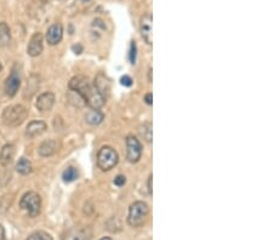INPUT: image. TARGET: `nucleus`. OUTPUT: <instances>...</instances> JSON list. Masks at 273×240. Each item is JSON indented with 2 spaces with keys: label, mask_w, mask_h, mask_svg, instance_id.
Wrapping results in <instances>:
<instances>
[{
  "label": "nucleus",
  "mask_w": 273,
  "mask_h": 240,
  "mask_svg": "<svg viewBox=\"0 0 273 240\" xmlns=\"http://www.w3.org/2000/svg\"><path fill=\"white\" fill-rule=\"evenodd\" d=\"M69 89L79 93L85 103L93 109H100L104 107L106 97L96 89L95 85L91 84L86 77L77 76L72 78L69 81Z\"/></svg>",
  "instance_id": "f257e3e1"
},
{
  "label": "nucleus",
  "mask_w": 273,
  "mask_h": 240,
  "mask_svg": "<svg viewBox=\"0 0 273 240\" xmlns=\"http://www.w3.org/2000/svg\"><path fill=\"white\" fill-rule=\"evenodd\" d=\"M28 117V110L22 104H15V106L7 107L2 112L1 120L7 126H18L26 120Z\"/></svg>",
  "instance_id": "f03ea898"
},
{
  "label": "nucleus",
  "mask_w": 273,
  "mask_h": 240,
  "mask_svg": "<svg viewBox=\"0 0 273 240\" xmlns=\"http://www.w3.org/2000/svg\"><path fill=\"white\" fill-rule=\"evenodd\" d=\"M148 205L143 201H135L130 205L129 215H128V223L132 227H141L146 222L147 216H148Z\"/></svg>",
  "instance_id": "7ed1b4c3"
},
{
  "label": "nucleus",
  "mask_w": 273,
  "mask_h": 240,
  "mask_svg": "<svg viewBox=\"0 0 273 240\" xmlns=\"http://www.w3.org/2000/svg\"><path fill=\"white\" fill-rule=\"evenodd\" d=\"M19 206L22 210H24L30 217H37L40 214L41 209V199L38 193L28 192L21 198Z\"/></svg>",
  "instance_id": "20e7f679"
},
{
  "label": "nucleus",
  "mask_w": 273,
  "mask_h": 240,
  "mask_svg": "<svg viewBox=\"0 0 273 240\" xmlns=\"http://www.w3.org/2000/svg\"><path fill=\"white\" fill-rule=\"evenodd\" d=\"M118 164V154L112 147H102L97 154V165L101 170H112Z\"/></svg>",
  "instance_id": "39448f33"
},
{
  "label": "nucleus",
  "mask_w": 273,
  "mask_h": 240,
  "mask_svg": "<svg viewBox=\"0 0 273 240\" xmlns=\"http://www.w3.org/2000/svg\"><path fill=\"white\" fill-rule=\"evenodd\" d=\"M142 146L140 141L133 135L127 137V159L130 162H137L141 158Z\"/></svg>",
  "instance_id": "423d86ee"
},
{
  "label": "nucleus",
  "mask_w": 273,
  "mask_h": 240,
  "mask_svg": "<svg viewBox=\"0 0 273 240\" xmlns=\"http://www.w3.org/2000/svg\"><path fill=\"white\" fill-rule=\"evenodd\" d=\"M141 35L148 45L153 44V16L152 13H144L140 21Z\"/></svg>",
  "instance_id": "0eeeda50"
},
{
  "label": "nucleus",
  "mask_w": 273,
  "mask_h": 240,
  "mask_svg": "<svg viewBox=\"0 0 273 240\" xmlns=\"http://www.w3.org/2000/svg\"><path fill=\"white\" fill-rule=\"evenodd\" d=\"M19 86H21V77H19L17 71L12 70L10 76L7 77L6 81H5V93L9 97H13L17 93Z\"/></svg>",
  "instance_id": "6e6552de"
},
{
  "label": "nucleus",
  "mask_w": 273,
  "mask_h": 240,
  "mask_svg": "<svg viewBox=\"0 0 273 240\" xmlns=\"http://www.w3.org/2000/svg\"><path fill=\"white\" fill-rule=\"evenodd\" d=\"M43 35L41 33H34L30 38L28 48H27V52H28L29 56L32 57H38L39 55L43 52Z\"/></svg>",
  "instance_id": "1a4fd4ad"
},
{
  "label": "nucleus",
  "mask_w": 273,
  "mask_h": 240,
  "mask_svg": "<svg viewBox=\"0 0 273 240\" xmlns=\"http://www.w3.org/2000/svg\"><path fill=\"white\" fill-rule=\"evenodd\" d=\"M55 104V95L52 92H43L41 95L38 96L37 103H35V107H37L38 110L40 112H49L51 110L52 107Z\"/></svg>",
  "instance_id": "9d476101"
},
{
  "label": "nucleus",
  "mask_w": 273,
  "mask_h": 240,
  "mask_svg": "<svg viewBox=\"0 0 273 240\" xmlns=\"http://www.w3.org/2000/svg\"><path fill=\"white\" fill-rule=\"evenodd\" d=\"M63 37V27L60 23H55L47 29L46 40L50 45H56L62 40Z\"/></svg>",
  "instance_id": "9b49d317"
},
{
  "label": "nucleus",
  "mask_w": 273,
  "mask_h": 240,
  "mask_svg": "<svg viewBox=\"0 0 273 240\" xmlns=\"http://www.w3.org/2000/svg\"><path fill=\"white\" fill-rule=\"evenodd\" d=\"M46 124L41 120H33L27 125L26 129V136L28 139H34V137L40 136L46 130Z\"/></svg>",
  "instance_id": "f8f14e48"
},
{
  "label": "nucleus",
  "mask_w": 273,
  "mask_h": 240,
  "mask_svg": "<svg viewBox=\"0 0 273 240\" xmlns=\"http://www.w3.org/2000/svg\"><path fill=\"white\" fill-rule=\"evenodd\" d=\"M60 148V143L55 140H47L45 142H43L39 147L38 153L40 154L41 157H51L54 156L55 153Z\"/></svg>",
  "instance_id": "ddd939ff"
},
{
  "label": "nucleus",
  "mask_w": 273,
  "mask_h": 240,
  "mask_svg": "<svg viewBox=\"0 0 273 240\" xmlns=\"http://www.w3.org/2000/svg\"><path fill=\"white\" fill-rule=\"evenodd\" d=\"M13 157H15V146L11 145V143L5 145L0 151V164L2 166H6L12 161Z\"/></svg>",
  "instance_id": "4468645a"
},
{
  "label": "nucleus",
  "mask_w": 273,
  "mask_h": 240,
  "mask_svg": "<svg viewBox=\"0 0 273 240\" xmlns=\"http://www.w3.org/2000/svg\"><path fill=\"white\" fill-rule=\"evenodd\" d=\"M95 86H96V89L99 90L100 92L105 96V97H106V95H108V93H110L111 84H110V81L106 79V77L102 76V74H99V76L96 77V79H95Z\"/></svg>",
  "instance_id": "2eb2a0df"
},
{
  "label": "nucleus",
  "mask_w": 273,
  "mask_h": 240,
  "mask_svg": "<svg viewBox=\"0 0 273 240\" xmlns=\"http://www.w3.org/2000/svg\"><path fill=\"white\" fill-rule=\"evenodd\" d=\"M104 118H105L104 113L100 112L99 109L89 110V112L86 113V115H85L86 123L90 124V125H99V124L102 123Z\"/></svg>",
  "instance_id": "dca6fc26"
},
{
  "label": "nucleus",
  "mask_w": 273,
  "mask_h": 240,
  "mask_svg": "<svg viewBox=\"0 0 273 240\" xmlns=\"http://www.w3.org/2000/svg\"><path fill=\"white\" fill-rule=\"evenodd\" d=\"M11 41L10 28L5 22L0 23V46L9 45Z\"/></svg>",
  "instance_id": "f3484780"
},
{
  "label": "nucleus",
  "mask_w": 273,
  "mask_h": 240,
  "mask_svg": "<svg viewBox=\"0 0 273 240\" xmlns=\"http://www.w3.org/2000/svg\"><path fill=\"white\" fill-rule=\"evenodd\" d=\"M16 170L21 175H28V173L32 172V162L27 158L22 157L17 161V164H16Z\"/></svg>",
  "instance_id": "a211bd4d"
},
{
  "label": "nucleus",
  "mask_w": 273,
  "mask_h": 240,
  "mask_svg": "<svg viewBox=\"0 0 273 240\" xmlns=\"http://www.w3.org/2000/svg\"><path fill=\"white\" fill-rule=\"evenodd\" d=\"M62 240H86V237L83 231L69 230L65 236L62 237Z\"/></svg>",
  "instance_id": "6ab92c4d"
},
{
  "label": "nucleus",
  "mask_w": 273,
  "mask_h": 240,
  "mask_svg": "<svg viewBox=\"0 0 273 240\" xmlns=\"http://www.w3.org/2000/svg\"><path fill=\"white\" fill-rule=\"evenodd\" d=\"M62 178L63 181L67 182V183L76 181L78 178V171L74 169V167H67V169L63 171Z\"/></svg>",
  "instance_id": "aec40b11"
},
{
  "label": "nucleus",
  "mask_w": 273,
  "mask_h": 240,
  "mask_svg": "<svg viewBox=\"0 0 273 240\" xmlns=\"http://www.w3.org/2000/svg\"><path fill=\"white\" fill-rule=\"evenodd\" d=\"M140 134L147 142H152V124L151 123H144L143 125L140 128Z\"/></svg>",
  "instance_id": "412c9836"
},
{
  "label": "nucleus",
  "mask_w": 273,
  "mask_h": 240,
  "mask_svg": "<svg viewBox=\"0 0 273 240\" xmlns=\"http://www.w3.org/2000/svg\"><path fill=\"white\" fill-rule=\"evenodd\" d=\"M27 240H52V237L50 234L45 233V232H35V233L30 234V236L27 238Z\"/></svg>",
  "instance_id": "4be33fe9"
},
{
  "label": "nucleus",
  "mask_w": 273,
  "mask_h": 240,
  "mask_svg": "<svg viewBox=\"0 0 273 240\" xmlns=\"http://www.w3.org/2000/svg\"><path fill=\"white\" fill-rule=\"evenodd\" d=\"M136 51H137V49H136L135 41H132V44H130V50H129V60H130V63H133V65L136 62Z\"/></svg>",
  "instance_id": "5701e85b"
},
{
  "label": "nucleus",
  "mask_w": 273,
  "mask_h": 240,
  "mask_svg": "<svg viewBox=\"0 0 273 240\" xmlns=\"http://www.w3.org/2000/svg\"><path fill=\"white\" fill-rule=\"evenodd\" d=\"M125 182H127V178H125V176H123V175H118L116 178H114V184L118 187L124 186Z\"/></svg>",
  "instance_id": "b1692460"
},
{
  "label": "nucleus",
  "mask_w": 273,
  "mask_h": 240,
  "mask_svg": "<svg viewBox=\"0 0 273 240\" xmlns=\"http://www.w3.org/2000/svg\"><path fill=\"white\" fill-rule=\"evenodd\" d=\"M121 84H122V85H124V86H132V85H133V79L130 78L129 76L122 77Z\"/></svg>",
  "instance_id": "393cba45"
},
{
  "label": "nucleus",
  "mask_w": 273,
  "mask_h": 240,
  "mask_svg": "<svg viewBox=\"0 0 273 240\" xmlns=\"http://www.w3.org/2000/svg\"><path fill=\"white\" fill-rule=\"evenodd\" d=\"M152 175L149 176L148 177V182H147V186H148V193H149V195H152V193H153V187H152Z\"/></svg>",
  "instance_id": "a878e982"
},
{
  "label": "nucleus",
  "mask_w": 273,
  "mask_h": 240,
  "mask_svg": "<svg viewBox=\"0 0 273 240\" xmlns=\"http://www.w3.org/2000/svg\"><path fill=\"white\" fill-rule=\"evenodd\" d=\"M144 101H146L147 104H152L153 103V96L152 93H147L146 96H144Z\"/></svg>",
  "instance_id": "bb28decb"
},
{
  "label": "nucleus",
  "mask_w": 273,
  "mask_h": 240,
  "mask_svg": "<svg viewBox=\"0 0 273 240\" xmlns=\"http://www.w3.org/2000/svg\"><path fill=\"white\" fill-rule=\"evenodd\" d=\"M0 240H5V230L1 225H0Z\"/></svg>",
  "instance_id": "cd10ccee"
},
{
  "label": "nucleus",
  "mask_w": 273,
  "mask_h": 240,
  "mask_svg": "<svg viewBox=\"0 0 273 240\" xmlns=\"http://www.w3.org/2000/svg\"><path fill=\"white\" fill-rule=\"evenodd\" d=\"M148 77H149V82H152V70H149Z\"/></svg>",
  "instance_id": "c85d7f7f"
},
{
  "label": "nucleus",
  "mask_w": 273,
  "mask_h": 240,
  "mask_svg": "<svg viewBox=\"0 0 273 240\" xmlns=\"http://www.w3.org/2000/svg\"><path fill=\"white\" fill-rule=\"evenodd\" d=\"M100 240H112L111 238H107V237H106V238H102V239H100Z\"/></svg>",
  "instance_id": "c756f323"
},
{
  "label": "nucleus",
  "mask_w": 273,
  "mask_h": 240,
  "mask_svg": "<svg viewBox=\"0 0 273 240\" xmlns=\"http://www.w3.org/2000/svg\"><path fill=\"white\" fill-rule=\"evenodd\" d=\"M1 70H2V66H1V62H0V73H1Z\"/></svg>",
  "instance_id": "7c9ffc66"
},
{
  "label": "nucleus",
  "mask_w": 273,
  "mask_h": 240,
  "mask_svg": "<svg viewBox=\"0 0 273 240\" xmlns=\"http://www.w3.org/2000/svg\"><path fill=\"white\" fill-rule=\"evenodd\" d=\"M85 1H86V0H85Z\"/></svg>",
  "instance_id": "2f4dec72"
}]
</instances>
